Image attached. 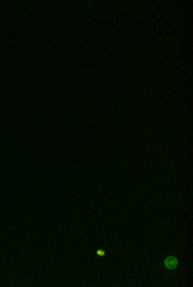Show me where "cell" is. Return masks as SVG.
I'll use <instances>...</instances> for the list:
<instances>
[{"label": "cell", "instance_id": "obj_1", "mask_svg": "<svg viewBox=\"0 0 193 287\" xmlns=\"http://www.w3.org/2000/svg\"><path fill=\"white\" fill-rule=\"evenodd\" d=\"M179 265V260H178V257L175 256H168L166 259H165V267H166L169 270H174L176 269Z\"/></svg>", "mask_w": 193, "mask_h": 287}, {"label": "cell", "instance_id": "obj_2", "mask_svg": "<svg viewBox=\"0 0 193 287\" xmlns=\"http://www.w3.org/2000/svg\"><path fill=\"white\" fill-rule=\"evenodd\" d=\"M104 254H106V252H104V251H102V250H99V251H98V255H101V256H102V255H104Z\"/></svg>", "mask_w": 193, "mask_h": 287}]
</instances>
